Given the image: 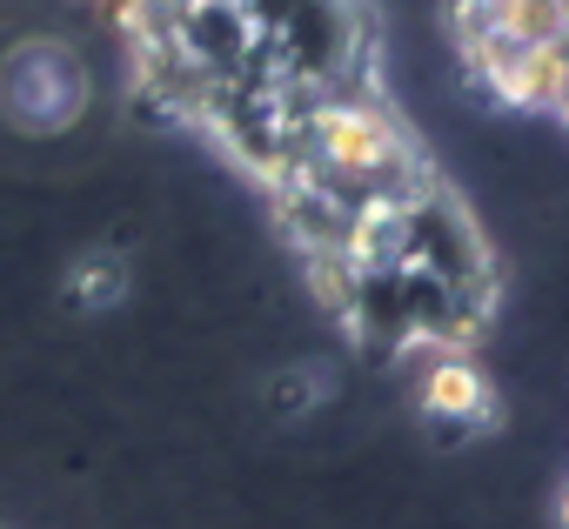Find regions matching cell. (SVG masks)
I'll use <instances>...</instances> for the list:
<instances>
[{"mask_svg":"<svg viewBox=\"0 0 569 529\" xmlns=\"http://www.w3.org/2000/svg\"><path fill=\"white\" fill-rule=\"evenodd\" d=\"M88 108H94V74L61 34L34 28L0 48V121L21 141H61L68 128H81Z\"/></svg>","mask_w":569,"mask_h":529,"instance_id":"1","label":"cell"}]
</instances>
